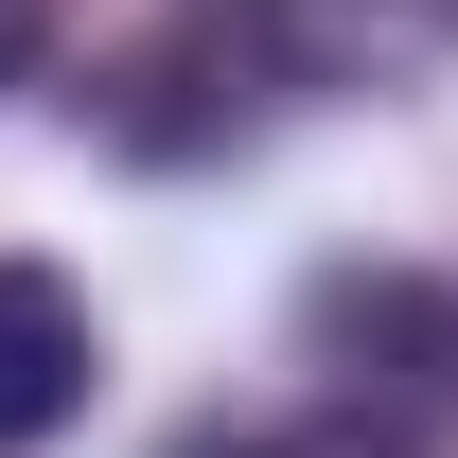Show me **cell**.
<instances>
[{"label":"cell","mask_w":458,"mask_h":458,"mask_svg":"<svg viewBox=\"0 0 458 458\" xmlns=\"http://www.w3.org/2000/svg\"><path fill=\"white\" fill-rule=\"evenodd\" d=\"M300 352H318L370 423L458 441V283H423V265H318V283H300Z\"/></svg>","instance_id":"obj_1"},{"label":"cell","mask_w":458,"mask_h":458,"mask_svg":"<svg viewBox=\"0 0 458 458\" xmlns=\"http://www.w3.org/2000/svg\"><path fill=\"white\" fill-rule=\"evenodd\" d=\"M89 370H106L89 283L71 265H0V458H36L54 423H89Z\"/></svg>","instance_id":"obj_2"},{"label":"cell","mask_w":458,"mask_h":458,"mask_svg":"<svg viewBox=\"0 0 458 458\" xmlns=\"http://www.w3.org/2000/svg\"><path fill=\"white\" fill-rule=\"evenodd\" d=\"M36 54H54V0H0V89H18Z\"/></svg>","instance_id":"obj_3"},{"label":"cell","mask_w":458,"mask_h":458,"mask_svg":"<svg viewBox=\"0 0 458 458\" xmlns=\"http://www.w3.org/2000/svg\"><path fill=\"white\" fill-rule=\"evenodd\" d=\"M176 458H283V441H229V423H212V441H176Z\"/></svg>","instance_id":"obj_4"},{"label":"cell","mask_w":458,"mask_h":458,"mask_svg":"<svg viewBox=\"0 0 458 458\" xmlns=\"http://www.w3.org/2000/svg\"><path fill=\"white\" fill-rule=\"evenodd\" d=\"M283 458H370V441H283Z\"/></svg>","instance_id":"obj_5"}]
</instances>
